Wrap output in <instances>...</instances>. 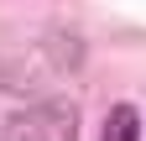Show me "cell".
<instances>
[{
    "mask_svg": "<svg viewBox=\"0 0 146 141\" xmlns=\"http://www.w3.org/2000/svg\"><path fill=\"white\" fill-rule=\"evenodd\" d=\"M0 141H78V104L36 99L0 126Z\"/></svg>",
    "mask_w": 146,
    "mask_h": 141,
    "instance_id": "obj_1",
    "label": "cell"
},
{
    "mask_svg": "<svg viewBox=\"0 0 146 141\" xmlns=\"http://www.w3.org/2000/svg\"><path fill=\"white\" fill-rule=\"evenodd\" d=\"M99 141H141V115H136V104H115Z\"/></svg>",
    "mask_w": 146,
    "mask_h": 141,
    "instance_id": "obj_2",
    "label": "cell"
}]
</instances>
